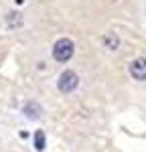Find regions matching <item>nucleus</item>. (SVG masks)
Here are the masks:
<instances>
[{
	"label": "nucleus",
	"instance_id": "f257e3e1",
	"mask_svg": "<svg viewBox=\"0 0 146 152\" xmlns=\"http://www.w3.org/2000/svg\"><path fill=\"white\" fill-rule=\"evenodd\" d=\"M73 53H75V45H73L71 39H59L53 45V57L59 63H67L73 57Z\"/></svg>",
	"mask_w": 146,
	"mask_h": 152
},
{
	"label": "nucleus",
	"instance_id": "20e7f679",
	"mask_svg": "<svg viewBox=\"0 0 146 152\" xmlns=\"http://www.w3.org/2000/svg\"><path fill=\"white\" fill-rule=\"evenodd\" d=\"M24 114L28 118H33V120H36V118L41 116V105L39 104H35V102H28V104L24 105V110H23Z\"/></svg>",
	"mask_w": 146,
	"mask_h": 152
},
{
	"label": "nucleus",
	"instance_id": "f03ea898",
	"mask_svg": "<svg viewBox=\"0 0 146 152\" xmlns=\"http://www.w3.org/2000/svg\"><path fill=\"white\" fill-rule=\"evenodd\" d=\"M77 85H79V77H77V73H73V71H63V73H61L59 83H57L59 91H63V94H71Z\"/></svg>",
	"mask_w": 146,
	"mask_h": 152
},
{
	"label": "nucleus",
	"instance_id": "7ed1b4c3",
	"mask_svg": "<svg viewBox=\"0 0 146 152\" xmlns=\"http://www.w3.org/2000/svg\"><path fill=\"white\" fill-rule=\"evenodd\" d=\"M130 75L138 81H144L146 79V59H134L130 63Z\"/></svg>",
	"mask_w": 146,
	"mask_h": 152
},
{
	"label": "nucleus",
	"instance_id": "39448f33",
	"mask_svg": "<svg viewBox=\"0 0 146 152\" xmlns=\"http://www.w3.org/2000/svg\"><path fill=\"white\" fill-rule=\"evenodd\" d=\"M104 45L108 49H118V45H120V41H118V37L114 35V33H108V35H104Z\"/></svg>",
	"mask_w": 146,
	"mask_h": 152
},
{
	"label": "nucleus",
	"instance_id": "423d86ee",
	"mask_svg": "<svg viewBox=\"0 0 146 152\" xmlns=\"http://www.w3.org/2000/svg\"><path fill=\"white\" fill-rule=\"evenodd\" d=\"M35 148L39 152L45 148V132H43V130H36L35 132Z\"/></svg>",
	"mask_w": 146,
	"mask_h": 152
}]
</instances>
